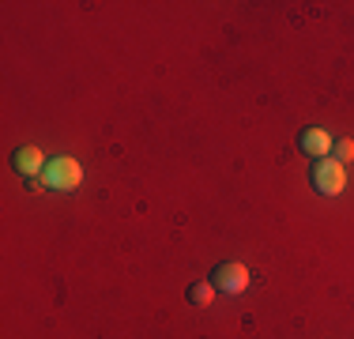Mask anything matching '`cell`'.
Instances as JSON below:
<instances>
[{
  "label": "cell",
  "mask_w": 354,
  "mask_h": 339,
  "mask_svg": "<svg viewBox=\"0 0 354 339\" xmlns=\"http://www.w3.org/2000/svg\"><path fill=\"white\" fill-rule=\"evenodd\" d=\"M80 181H83V166L68 155H57L53 163L46 166V174H41V185H46V189H57V192L80 189Z\"/></svg>",
  "instance_id": "1"
},
{
  "label": "cell",
  "mask_w": 354,
  "mask_h": 339,
  "mask_svg": "<svg viewBox=\"0 0 354 339\" xmlns=\"http://www.w3.org/2000/svg\"><path fill=\"white\" fill-rule=\"evenodd\" d=\"M313 189L320 196H339L347 189V170L335 163V158H317L313 163Z\"/></svg>",
  "instance_id": "2"
},
{
  "label": "cell",
  "mask_w": 354,
  "mask_h": 339,
  "mask_svg": "<svg viewBox=\"0 0 354 339\" xmlns=\"http://www.w3.org/2000/svg\"><path fill=\"white\" fill-rule=\"evenodd\" d=\"M212 283L218 294H241L249 286V268L238 264V260H226V264H218L212 271Z\"/></svg>",
  "instance_id": "3"
},
{
  "label": "cell",
  "mask_w": 354,
  "mask_h": 339,
  "mask_svg": "<svg viewBox=\"0 0 354 339\" xmlns=\"http://www.w3.org/2000/svg\"><path fill=\"white\" fill-rule=\"evenodd\" d=\"M298 147L306 151V155H313V158H328L332 155V136H328L324 129H306L301 140H298Z\"/></svg>",
  "instance_id": "4"
},
{
  "label": "cell",
  "mask_w": 354,
  "mask_h": 339,
  "mask_svg": "<svg viewBox=\"0 0 354 339\" xmlns=\"http://www.w3.org/2000/svg\"><path fill=\"white\" fill-rule=\"evenodd\" d=\"M12 166H15V174H23V177H35L38 170H46V155H41L38 147H19L12 155Z\"/></svg>",
  "instance_id": "5"
},
{
  "label": "cell",
  "mask_w": 354,
  "mask_h": 339,
  "mask_svg": "<svg viewBox=\"0 0 354 339\" xmlns=\"http://www.w3.org/2000/svg\"><path fill=\"white\" fill-rule=\"evenodd\" d=\"M212 298H215V283H192L189 286V302L200 305V309H204V305H212Z\"/></svg>",
  "instance_id": "6"
},
{
  "label": "cell",
  "mask_w": 354,
  "mask_h": 339,
  "mask_svg": "<svg viewBox=\"0 0 354 339\" xmlns=\"http://www.w3.org/2000/svg\"><path fill=\"white\" fill-rule=\"evenodd\" d=\"M332 158H335L339 166L354 163V140H339V143H332Z\"/></svg>",
  "instance_id": "7"
}]
</instances>
